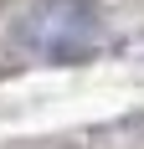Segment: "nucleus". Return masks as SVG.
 I'll list each match as a JSON object with an SVG mask.
<instances>
[{"label": "nucleus", "instance_id": "obj_1", "mask_svg": "<svg viewBox=\"0 0 144 149\" xmlns=\"http://www.w3.org/2000/svg\"><path fill=\"white\" fill-rule=\"evenodd\" d=\"M98 41V10L87 0H52L26 21V46L46 62H82Z\"/></svg>", "mask_w": 144, "mask_h": 149}]
</instances>
